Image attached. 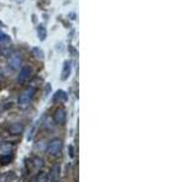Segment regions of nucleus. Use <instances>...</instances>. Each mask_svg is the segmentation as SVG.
<instances>
[{
	"mask_svg": "<svg viewBox=\"0 0 195 182\" xmlns=\"http://www.w3.org/2000/svg\"><path fill=\"white\" fill-rule=\"evenodd\" d=\"M54 101L55 102H65V101H67V95H66L65 91H62V90L56 91V94L54 95Z\"/></svg>",
	"mask_w": 195,
	"mask_h": 182,
	"instance_id": "1a4fd4ad",
	"label": "nucleus"
},
{
	"mask_svg": "<svg viewBox=\"0 0 195 182\" xmlns=\"http://www.w3.org/2000/svg\"><path fill=\"white\" fill-rule=\"evenodd\" d=\"M48 181H49V176H48V174H45V172L38 174V175L35 176V178H34V182H48Z\"/></svg>",
	"mask_w": 195,
	"mask_h": 182,
	"instance_id": "f8f14e48",
	"label": "nucleus"
},
{
	"mask_svg": "<svg viewBox=\"0 0 195 182\" xmlns=\"http://www.w3.org/2000/svg\"><path fill=\"white\" fill-rule=\"evenodd\" d=\"M9 64L12 69H18L20 68V64H21V57L18 55H12L10 61H9Z\"/></svg>",
	"mask_w": 195,
	"mask_h": 182,
	"instance_id": "423d86ee",
	"label": "nucleus"
},
{
	"mask_svg": "<svg viewBox=\"0 0 195 182\" xmlns=\"http://www.w3.org/2000/svg\"><path fill=\"white\" fill-rule=\"evenodd\" d=\"M60 177V165H55L51 170V172L49 174V178H50L53 182H56Z\"/></svg>",
	"mask_w": 195,
	"mask_h": 182,
	"instance_id": "6e6552de",
	"label": "nucleus"
},
{
	"mask_svg": "<svg viewBox=\"0 0 195 182\" xmlns=\"http://www.w3.org/2000/svg\"><path fill=\"white\" fill-rule=\"evenodd\" d=\"M62 149V141L60 139H53L48 143L46 153L50 155H58Z\"/></svg>",
	"mask_w": 195,
	"mask_h": 182,
	"instance_id": "f03ea898",
	"label": "nucleus"
},
{
	"mask_svg": "<svg viewBox=\"0 0 195 182\" xmlns=\"http://www.w3.org/2000/svg\"><path fill=\"white\" fill-rule=\"evenodd\" d=\"M2 26H3V23H2V22H0V27H2Z\"/></svg>",
	"mask_w": 195,
	"mask_h": 182,
	"instance_id": "a211bd4d",
	"label": "nucleus"
},
{
	"mask_svg": "<svg viewBox=\"0 0 195 182\" xmlns=\"http://www.w3.org/2000/svg\"><path fill=\"white\" fill-rule=\"evenodd\" d=\"M45 36H46V28L44 27L43 23H40L38 26V38L40 40H45Z\"/></svg>",
	"mask_w": 195,
	"mask_h": 182,
	"instance_id": "9d476101",
	"label": "nucleus"
},
{
	"mask_svg": "<svg viewBox=\"0 0 195 182\" xmlns=\"http://www.w3.org/2000/svg\"><path fill=\"white\" fill-rule=\"evenodd\" d=\"M12 149V146L9 143V142H3L0 143V151H2L4 154H9Z\"/></svg>",
	"mask_w": 195,
	"mask_h": 182,
	"instance_id": "9b49d317",
	"label": "nucleus"
},
{
	"mask_svg": "<svg viewBox=\"0 0 195 182\" xmlns=\"http://www.w3.org/2000/svg\"><path fill=\"white\" fill-rule=\"evenodd\" d=\"M34 95H35V87H34V86H28V87L23 91V93L20 95V97H18V103H20L22 107L28 106V105L31 103V101L33 100Z\"/></svg>",
	"mask_w": 195,
	"mask_h": 182,
	"instance_id": "f257e3e1",
	"label": "nucleus"
},
{
	"mask_svg": "<svg viewBox=\"0 0 195 182\" xmlns=\"http://www.w3.org/2000/svg\"><path fill=\"white\" fill-rule=\"evenodd\" d=\"M73 155H74V154H73V147H72V146H70V157H71V158H73Z\"/></svg>",
	"mask_w": 195,
	"mask_h": 182,
	"instance_id": "f3484780",
	"label": "nucleus"
},
{
	"mask_svg": "<svg viewBox=\"0 0 195 182\" xmlns=\"http://www.w3.org/2000/svg\"><path fill=\"white\" fill-rule=\"evenodd\" d=\"M23 124H21V123H14L10 127H9V131H10V133H12V135H20L22 131H23Z\"/></svg>",
	"mask_w": 195,
	"mask_h": 182,
	"instance_id": "39448f33",
	"label": "nucleus"
},
{
	"mask_svg": "<svg viewBox=\"0 0 195 182\" xmlns=\"http://www.w3.org/2000/svg\"><path fill=\"white\" fill-rule=\"evenodd\" d=\"M18 2H23V0H18Z\"/></svg>",
	"mask_w": 195,
	"mask_h": 182,
	"instance_id": "6ab92c4d",
	"label": "nucleus"
},
{
	"mask_svg": "<svg viewBox=\"0 0 195 182\" xmlns=\"http://www.w3.org/2000/svg\"><path fill=\"white\" fill-rule=\"evenodd\" d=\"M10 41V36L6 34H0V42H9Z\"/></svg>",
	"mask_w": 195,
	"mask_h": 182,
	"instance_id": "2eb2a0df",
	"label": "nucleus"
},
{
	"mask_svg": "<svg viewBox=\"0 0 195 182\" xmlns=\"http://www.w3.org/2000/svg\"><path fill=\"white\" fill-rule=\"evenodd\" d=\"M32 52H33V55H34L37 58H39V60H43V58H44V52H43L41 49H39V48H33Z\"/></svg>",
	"mask_w": 195,
	"mask_h": 182,
	"instance_id": "ddd939ff",
	"label": "nucleus"
},
{
	"mask_svg": "<svg viewBox=\"0 0 195 182\" xmlns=\"http://www.w3.org/2000/svg\"><path fill=\"white\" fill-rule=\"evenodd\" d=\"M70 75H71V62L70 61H66L64 63V69H62V73H61V79L62 80H66Z\"/></svg>",
	"mask_w": 195,
	"mask_h": 182,
	"instance_id": "0eeeda50",
	"label": "nucleus"
},
{
	"mask_svg": "<svg viewBox=\"0 0 195 182\" xmlns=\"http://www.w3.org/2000/svg\"><path fill=\"white\" fill-rule=\"evenodd\" d=\"M31 73H32V69H31V67H29V66H23V67H21V69H20V74H18L17 80H18L20 83L26 81V80L29 78Z\"/></svg>",
	"mask_w": 195,
	"mask_h": 182,
	"instance_id": "7ed1b4c3",
	"label": "nucleus"
},
{
	"mask_svg": "<svg viewBox=\"0 0 195 182\" xmlns=\"http://www.w3.org/2000/svg\"><path fill=\"white\" fill-rule=\"evenodd\" d=\"M10 159H11L10 155H6V157H3V158H2V162H3L4 164H8V163L10 162Z\"/></svg>",
	"mask_w": 195,
	"mask_h": 182,
	"instance_id": "dca6fc26",
	"label": "nucleus"
},
{
	"mask_svg": "<svg viewBox=\"0 0 195 182\" xmlns=\"http://www.w3.org/2000/svg\"><path fill=\"white\" fill-rule=\"evenodd\" d=\"M66 118H67V117H66V112H65V109L59 108V109H56V111H55L54 120H55V123H56V124H65Z\"/></svg>",
	"mask_w": 195,
	"mask_h": 182,
	"instance_id": "20e7f679",
	"label": "nucleus"
},
{
	"mask_svg": "<svg viewBox=\"0 0 195 182\" xmlns=\"http://www.w3.org/2000/svg\"><path fill=\"white\" fill-rule=\"evenodd\" d=\"M33 162H34V166H35V168H38V169L44 166V160H43L41 158H39V157L33 158Z\"/></svg>",
	"mask_w": 195,
	"mask_h": 182,
	"instance_id": "4468645a",
	"label": "nucleus"
}]
</instances>
